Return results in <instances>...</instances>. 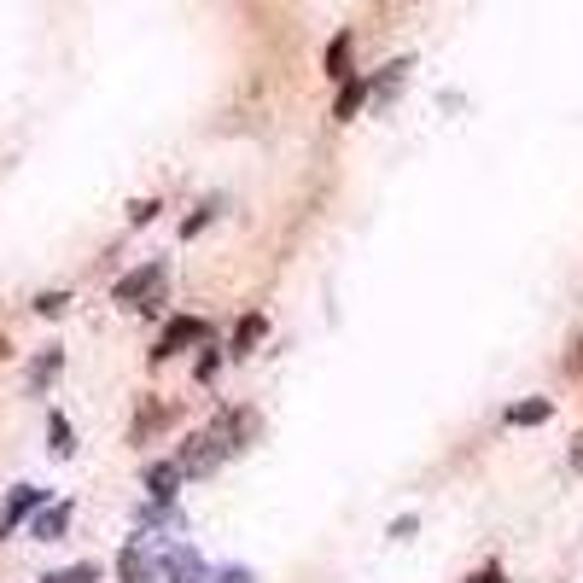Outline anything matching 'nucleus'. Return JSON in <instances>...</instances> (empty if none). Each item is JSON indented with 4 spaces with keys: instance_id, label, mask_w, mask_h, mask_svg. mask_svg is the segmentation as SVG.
<instances>
[{
    "instance_id": "obj_1",
    "label": "nucleus",
    "mask_w": 583,
    "mask_h": 583,
    "mask_svg": "<svg viewBox=\"0 0 583 583\" xmlns=\"http://www.w3.org/2000/svg\"><path fill=\"white\" fill-rule=\"evenodd\" d=\"M222 455H228V444H222L216 432H199V438H187V444H181L175 467H181L187 479H205V473H216V467H222Z\"/></svg>"
},
{
    "instance_id": "obj_2",
    "label": "nucleus",
    "mask_w": 583,
    "mask_h": 583,
    "mask_svg": "<svg viewBox=\"0 0 583 583\" xmlns=\"http://www.w3.org/2000/svg\"><path fill=\"white\" fill-rule=\"evenodd\" d=\"M158 292H164V263H146V269L117 280V304L123 309H152L158 304Z\"/></svg>"
},
{
    "instance_id": "obj_3",
    "label": "nucleus",
    "mask_w": 583,
    "mask_h": 583,
    "mask_svg": "<svg viewBox=\"0 0 583 583\" xmlns=\"http://www.w3.org/2000/svg\"><path fill=\"white\" fill-rule=\"evenodd\" d=\"M205 339V321H193V315H181V321H170L164 327V339H158V350H152V362H170L175 350H187V344Z\"/></svg>"
},
{
    "instance_id": "obj_4",
    "label": "nucleus",
    "mask_w": 583,
    "mask_h": 583,
    "mask_svg": "<svg viewBox=\"0 0 583 583\" xmlns=\"http://www.w3.org/2000/svg\"><path fill=\"white\" fill-rule=\"evenodd\" d=\"M117 578L123 583H158V560L140 549V543H129V549L117 554Z\"/></svg>"
},
{
    "instance_id": "obj_5",
    "label": "nucleus",
    "mask_w": 583,
    "mask_h": 583,
    "mask_svg": "<svg viewBox=\"0 0 583 583\" xmlns=\"http://www.w3.org/2000/svg\"><path fill=\"white\" fill-rule=\"evenodd\" d=\"M41 502H47V490H35V484H18V490H12V502H6V514H0V537H6L18 519H30Z\"/></svg>"
},
{
    "instance_id": "obj_6",
    "label": "nucleus",
    "mask_w": 583,
    "mask_h": 583,
    "mask_svg": "<svg viewBox=\"0 0 583 583\" xmlns=\"http://www.w3.org/2000/svg\"><path fill=\"white\" fill-rule=\"evenodd\" d=\"M181 484H187V473H181L175 461H158V467L146 473V490H152V502H175V496H181Z\"/></svg>"
},
{
    "instance_id": "obj_7",
    "label": "nucleus",
    "mask_w": 583,
    "mask_h": 583,
    "mask_svg": "<svg viewBox=\"0 0 583 583\" xmlns=\"http://www.w3.org/2000/svg\"><path fill=\"white\" fill-rule=\"evenodd\" d=\"M164 572H170V583H205V560L193 549H170L164 554Z\"/></svg>"
},
{
    "instance_id": "obj_8",
    "label": "nucleus",
    "mask_w": 583,
    "mask_h": 583,
    "mask_svg": "<svg viewBox=\"0 0 583 583\" xmlns=\"http://www.w3.org/2000/svg\"><path fill=\"white\" fill-rule=\"evenodd\" d=\"M70 531V508L59 502V508H41V514L30 519V537H41V543H59Z\"/></svg>"
},
{
    "instance_id": "obj_9",
    "label": "nucleus",
    "mask_w": 583,
    "mask_h": 583,
    "mask_svg": "<svg viewBox=\"0 0 583 583\" xmlns=\"http://www.w3.org/2000/svg\"><path fill=\"white\" fill-rule=\"evenodd\" d=\"M362 105H368V82H362V76H344V88H339V105H333V117H339V123H350V117H356Z\"/></svg>"
},
{
    "instance_id": "obj_10",
    "label": "nucleus",
    "mask_w": 583,
    "mask_h": 583,
    "mask_svg": "<svg viewBox=\"0 0 583 583\" xmlns=\"http://www.w3.org/2000/svg\"><path fill=\"white\" fill-rule=\"evenodd\" d=\"M403 76H409V59L385 65V76H379V82H368V100H374V105H385L391 94H397V88H403Z\"/></svg>"
},
{
    "instance_id": "obj_11",
    "label": "nucleus",
    "mask_w": 583,
    "mask_h": 583,
    "mask_svg": "<svg viewBox=\"0 0 583 583\" xmlns=\"http://www.w3.org/2000/svg\"><path fill=\"white\" fill-rule=\"evenodd\" d=\"M549 414H554L549 397H531V403H514V409H508V426H543Z\"/></svg>"
},
{
    "instance_id": "obj_12",
    "label": "nucleus",
    "mask_w": 583,
    "mask_h": 583,
    "mask_svg": "<svg viewBox=\"0 0 583 583\" xmlns=\"http://www.w3.org/2000/svg\"><path fill=\"white\" fill-rule=\"evenodd\" d=\"M321 70H327V76H350V30H339L333 35V47H327V59H321Z\"/></svg>"
},
{
    "instance_id": "obj_13",
    "label": "nucleus",
    "mask_w": 583,
    "mask_h": 583,
    "mask_svg": "<svg viewBox=\"0 0 583 583\" xmlns=\"http://www.w3.org/2000/svg\"><path fill=\"white\" fill-rule=\"evenodd\" d=\"M263 333H269V321H263V315H245V321H240V333H234V350H228V356H251V344L263 339Z\"/></svg>"
},
{
    "instance_id": "obj_14",
    "label": "nucleus",
    "mask_w": 583,
    "mask_h": 583,
    "mask_svg": "<svg viewBox=\"0 0 583 583\" xmlns=\"http://www.w3.org/2000/svg\"><path fill=\"white\" fill-rule=\"evenodd\" d=\"M59 368H65V356H59V350H47V356H41V362L30 368V391H41V385L59 374Z\"/></svg>"
},
{
    "instance_id": "obj_15",
    "label": "nucleus",
    "mask_w": 583,
    "mask_h": 583,
    "mask_svg": "<svg viewBox=\"0 0 583 583\" xmlns=\"http://www.w3.org/2000/svg\"><path fill=\"white\" fill-rule=\"evenodd\" d=\"M47 426H53V455H76V438H70V420H65V414H53Z\"/></svg>"
},
{
    "instance_id": "obj_16",
    "label": "nucleus",
    "mask_w": 583,
    "mask_h": 583,
    "mask_svg": "<svg viewBox=\"0 0 583 583\" xmlns=\"http://www.w3.org/2000/svg\"><path fill=\"white\" fill-rule=\"evenodd\" d=\"M47 583H100V566H94V560H82V566H70V572H53Z\"/></svg>"
},
{
    "instance_id": "obj_17",
    "label": "nucleus",
    "mask_w": 583,
    "mask_h": 583,
    "mask_svg": "<svg viewBox=\"0 0 583 583\" xmlns=\"http://www.w3.org/2000/svg\"><path fill=\"white\" fill-rule=\"evenodd\" d=\"M216 210H222V205H205V210H199V216H187V222H181V240H193V234H205L210 222H216Z\"/></svg>"
},
{
    "instance_id": "obj_18",
    "label": "nucleus",
    "mask_w": 583,
    "mask_h": 583,
    "mask_svg": "<svg viewBox=\"0 0 583 583\" xmlns=\"http://www.w3.org/2000/svg\"><path fill=\"white\" fill-rule=\"evenodd\" d=\"M70 309V292H41L35 298V315H65Z\"/></svg>"
},
{
    "instance_id": "obj_19",
    "label": "nucleus",
    "mask_w": 583,
    "mask_h": 583,
    "mask_svg": "<svg viewBox=\"0 0 583 583\" xmlns=\"http://www.w3.org/2000/svg\"><path fill=\"white\" fill-rule=\"evenodd\" d=\"M216 583H257V578H251V572H240V566H234V572H222V578H216Z\"/></svg>"
},
{
    "instance_id": "obj_20",
    "label": "nucleus",
    "mask_w": 583,
    "mask_h": 583,
    "mask_svg": "<svg viewBox=\"0 0 583 583\" xmlns=\"http://www.w3.org/2000/svg\"><path fill=\"white\" fill-rule=\"evenodd\" d=\"M473 583H508V578H502V572H496V566H490V572H479V578H473Z\"/></svg>"
},
{
    "instance_id": "obj_21",
    "label": "nucleus",
    "mask_w": 583,
    "mask_h": 583,
    "mask_svg": "<svg viewBox=\"0 0 583 583\" xmlns=\"http://www.w3.org/2000/svg\"><path fill=\"white\" fill-rule=\"evenodd\" d=\"M572 467H578V473H583V438H578V449H572Z\"/></svg>"
}]
</instances>
